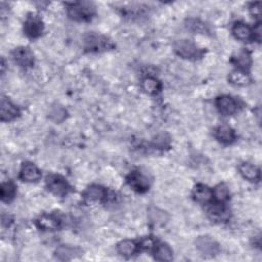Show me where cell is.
<instances>
[{
  "instance_id": "obj_17",
  "label": "cell",
  "mask_w": 262,
  "mask_h": 262,
  "mask_svg": "<svg viewBox=\"0 0 262 262\" xmlns=\"http://www.w3.org/2000/svg\"><path fill=\"white\" fill-rule=\"evenodd\" d=\"M239 171L241 175L249 181H258L260 178L259 169L250 163H242L239 167Z\"/></svg>"
},
{
  "instance_id": "obj_18",
  "label": "cell",
  "mask_w": 262,
  "mask_h": 262,
  "mask_svg": "<svg viewBox=\"0 0 262 262\" xmlns=\"http://www.w3.org/2000/svg\"><path fill=\"white\" fill-rule=\"evenodd\" d=\"M232 33L234 37L241 41H247L251 39L253 35L252 29L245 23H235L232 27Z\"/></svg>"
},
{
  "instance_id": "obj_19",
  "label": "cell",
  "mask_w": 262,
  "mask_h": 262,
  "mask_svg": "<svg viewBox=\"0 0 262 262\" xmlns=\"http://www.w3.org/2000/svg\"><path fill=\"white\" fill-rule=\"evenodd\" d=\"M186 27L193 33L196 34H209L211 33L210 27L205 22H202L199 19H189L186 22Z\"/></svg>"
},
{
  "instance_id": "obj_6",
  "label": "cell",
  "mask_w": 262,
  "mask_h": 262,
  "mask_svg": "<svg viewBox=\"0 0 262 262\" xmlns=\"http://www.w3.org/2000/svg\"><path fill=\"white\" fill-rule=\"evenodd\" d=\"M127 183L131 189L137 193H146L151 187V180L149 177L139 171L131 172L127 176Z\"/></svg>"
},
{
  "instance_id": "obj_10",
  "label": "cell",
  "mask_w": 262,
  "mask_h": 262,
  "mask_svg": "<svg viewBox=\"0 0 262 262\" xmlns=\"http://www.w3.org/2000/svg\"><path fill=\"white\" fill-rule=\"evenodd\" d=\"M20 178L26 182H36L41 178V171L33 163H24L20 172Z\"/></svg>"
},
{
  "instance_id": "obj_24",
  "label": "cell",
  "mask_w": 262,
  "mask_h": 262,
  "mask_svg": "<svg viewBox=\"0 0 262 262\" xmlns=\"http://www.w3.org/2000/svg\"><path fill=\"white\" fill-rule=\"evenodd\" d=\"M141 88L149 95H156L161 89V83L154 77H146L141 81Z\"/></svg>"
},
{
  "instance_id": "obj_31",
  "label": "cell",
  "mask_w": 262,
  "mask_h": 262,
  "mask_svg": "<svg viewBox=\"0 0 262 262\" xmlns=\"http://www.w3.org/2000/svg\"><path fill=\"white\" fill-rule=\"evenodd\" d=\"M260 2H255L250 6V11L253 17L259 18L261 15V8H260Z\"/></svg>"
},
{
  "instance_id": "obj_8",
  "label": "cell",
  "mask_w": 262,
  "mask_h": 262,
  "mask_svg": "<svg viewBox=\"0 0 262 262\" xmlns=\"http://www.w3.org/2000/svg\"><path fill=\"white\" fill-rule=\"evenodd\" d=\"M12 58L22 68H30L34 65L35 59L33 52L29 47L21 46L12 51Z\"/></svg>"
},
{
  "instance_id": "obj_32",
  "label": "cell",
  "mask_w": 262,
  "mask_h": 262,
  "mask_svg": "<svg viewBox=\"0 0 262 262\" xmlns=\"http://www.w3.org/2000/svg\"><path fill=\"white\" fill-rule=\"evenodd\" d=\"M253 33H254V38L259 42L261 40V26H260V24H257Z\"/></svg>"
},
{
  "instance_id": "obj_30",
  "label": "cell",
  "mask_w": 262,
  "mask_h": 262,
  "mask_svg": "<svg viewBox=\"0 0 262 262\" xmlns=\"http://www.w3.org/2000/svg\"><path fill=\"white\" fill-rule=\"evenodd\" d=\"M155 240L151 237H148V238H145L142 239L141 242H140V248L143 249V250H152V249L155 248Z\"/></svg>"
},
{
  "instance_id": "obj_13",
  "label": "cell",
  "mask_w": 262,
  "mask_h": 262,
  "mask_svg": "<svg viewBox=\"0 0 262 262\" xmlns=\"http://www.w3.org/2000/svg\"><path fill=\"white\" fill-rule=\"evenodd\" d=\"M82 255V250L77 247H72L68 245H62L56 250V257L59 260L67 261Z\"/></svg>"
},
{
  "instance_id": "obj_11",
  "label": "cell",
  "mask_w": 262,
  "mask_h": 262,
  "mask_svg": "<svg viewBox=\"0 0 262 262\" xmlns=\"http://www.w3.org/2000/svg\"><path fill=\"white\" fill-rule=\"evenodd\" d=\"M20 116V110L6 98H1V121L9 122Z\"/></svg>"
},
{
  "instance_id": "obj_7",
  "label": "cell",
  "mask_w": 262,
  "mask_h": 262,
  "mask_svg": "<svg viewBox=\"0 0 262 262\" xmlns=\"http://www.w3.org/2000/svg\"><path fill=\"white\" fill-rule=\"evenodd\" d=\"M196 247L205 256H215L219 253L220 248L218 243L208 235H203L196 240Z\"/></svg>"
},
{
  "instance_id": "obj_14",
  "label": "cell",
  "mask_w": 262,
  "mask_h": 262,
  "mask_svg": "<svg viewBox=\"0 0 262 262\" xmlns=\"http://www.w3.org/2000/svg\"><path fill=\"white\" fill-rule=\"evenodd\" d=\"M193 196L194 200L198 203L207 204L212 200L213 192L209 187L199 183V185H196L193 190Z\"/></svg>"
},
{
  "instance_id": "obj_23",
  "label": "cell",
  "mask_w": 262,
  "mask_h": 262,
  "mask_svg": "<svg viewBox=\"0 0 262 262\" xmlns=\"http://www.w3.org/2000/svg\"><path fill=\"white\" fill-rule=\"evenodd\" d=\"M68 116V112L61 104H54L48 112L49 119L55 123H62Z\"/></svg>"
},
{
  "instance_id": "obj_4",
  "label": "cell",
  "mask_w": 262,
  "mask_h": 262,
  "mask_svg": "<svg viewBox=\"0 0 262 262\" xmlns=\"http://www.w3.org/2000/svg\"><path fill=\"white\" fill-rule=\"evenodd\" d=\"M47 189L56 196H64L68 195L71 191V187L64 177L56 174H51L46 177Z\"/></svg>"
},
{
  "instance_id": "obj_29",
  "label": "cell",
  "mask_w": 262,
  "mask_h": 262,
  "mask_svg": "<svg viewBox=\"0 0 262 262\" xmlns=\"http://www.w3.org/2000/svg\"><path fill=\"white\" fill-rule=\"evenodd\" d=\"M213 196L218 203L227 202L229 199V191L225 183L216 186L213 191Z\"/></svg>"
},
{
  "instance_id": "obj_3",
  "label": "cell",
  "mask_w": 262,
  "mask_h": 262,
  "mask_svg": "<svg viewBox=\"0 0 262 262\" xmlns=\"http://www.w3.org/2000/svg\"><path fill=\"white\" fill-rule=\"evenodd\" d=\"M174 50L182 59L192 61L199 60L204 55V50L202 48L196 46L193 41L186 40V39L176 41L174 43Z\"/></svg>"
},
{
  "instance_id": "obj_5",
  "label": "cell",
  "mask_w": 262,
  "mask_h": 262,
  "mask_svg": "<svg viewBox=\"0 0 262 262\" xmlns=\"http://www.w3.org/2000/svg\"><path fill=\"white\" fill-rule=\"evenodd\" d=\"M44 26L42 20L38 16L29 15L24 24V32L30 38H38L43 33Z\"/></svg>"
},
{
  "instance_id": "obj_1",
  "label": "cell",
  "mask_w": 262,
  "mask_h": 262,
  "mask_svg": "<svg viewBox=\"0 0 262 262\" xmlns=\"http://www.w3.org/2000/svg\"><path fill=\"white\" fill-rule=\"evenodd\" d=\"M83 46L89 52H101L114 48V43L108 37L96 32H88L83 37Z\"/></svg>"
},
{
  "instance_id": "obj_2",
  "label": "cell",
  "mask_w": 262,
  "mask_h": 262,
  "mask_svg": "<svg viewBox=\"0 0 262 262\" xmlns=\"http://www.w3.org/2000/svg\"><path fill=\"white\" fill-rule=\"evenodd\" d=\"M68 15L75 21L86 22L95 15V6L93 3L86 1L68 3Z\"/></svg>"
},
{
  "instance_id": "obj_27",
  "label": "cell",
  "mask_w": 262,
  "mask_h": 262,
  "mask_svg": "<svg viewBox=\"0 0 262 262\" xmlns=\"http://www.w3.org/2000/svg\"><path fill=\"white\" fill-rule=\"evenodd\" d=\"M231 62L237 66L240 70H248L249 68H250L251 63H252L251 57L247 51H242L237 56L232 57Z\"/></svg>"
},
{
  "instance_id": "obj_15",
  "label": "cell",
  "mask_w": 262,
  "mask_h": 262,
  "mask_svg": "<svg viewBox=\"0 0 262 262\" xmlns=\"http://www.w3.org/2000/svg\"><path fill=\"white\" fill-rule=\"evenodd\" d=\"M214 135L218 141L225 145H229L235 140L234 131L229 125H219L214 131Z\"/></svg>"
},
{
  "instance_id": "obj_12",
  "label": "cell",
  "mask_w": 262,
  "mask_h": 262,
  "mask_svg": "<svg viewBox=\"0 0 262 262\" xmlns=\"http://www.w3.org/2000/svg\"><path fill=\"white\" fill-rule=\"evenodd\" d=\"M106 196H107V191L104 190V188H102L101 186H98V185L88 187L83 193V198L88 203L100 202L106 199Z\"/></svg>"
},
{
  "instance_id": "obj_22",
  "label": "cell",
  "mask_w": 262,
  "mask_h": 262,
  "mask_svg": "<svg viewBox=\"0 0 262 262\" xmlns=\"http://www.w3.org/2000/svg\"><path fill=\"white\" fill-rule=\"evenodd\" d=\"M154 257L158 261H171L173 259V251L167 244H160L156 247Z\"/></svg>"
},
{
  "instance_id": "obj_9",
  "label": "cell",
  "mask_w": 262,
  "mask_h": 262,
  "mask_svg": "<svg viewBox=\"0 0 262 262\" xmlns=\"http://www.w3.org/2000/svg\"><path fill=\"white\" fill-rule=\"evenodd\" d=\"M218 112L224 116L233 115L238 111V102L230 96H220L215 100Z\"/></svg>"
},
{
  "instance_id": "obj_25",
  "label": "cell",
  "mask_w": 262,
  "mask_h": 262,
  "mask_svg": "<svg viewBox=\"0 0 262 262\" xmlns=\"http://www.w3.org/2000/svg\"><path fill=\"white\" fill-rule=\"evenodd\" d=\"M149 218H150L152 224H154L156 226H162L168 221L169 215L167 214V212L160 210V209H158V208L153 207L149 210Z\"/></svg>"
},
{
  "instance_id": "obj_28",
  "label": "cell",
  "mask_w": 262,
  "mask_h": 262,
  "mask_svg": "<svg viewBox=\"0 0 262 262\" xmlns=\"http://www.w3.org/2000/svg\"><path fill=\"white\" fill-rule=\"evenodd\" d=\"M229 81L237 86H246L250 83V77L243 71H233L229 76Z\"/></svg>"
},
{
  "instance_id": "obj_20",
  "label": "cell",
  "mask_w": 262,
  "mask_h": 262,
  "mask_svg": "<svg viewBox=\"0 0 262 262\" xmlns=\"http://www.w3.org/2000/svg\"><path fill=\"white\" fill-rule=\"evenodd\" d=\"M38 228L42 230H57L60 228V221L58 218L51 215H43L37 221Z\"/></svg>"
},
{
  "instance_id": "obj_33",
  "label": "cell",
  "mask_w": 262,
  "mask_h": 262,
  "mask_svg": "<svg viewBox=\"0 0 262 262\" xmlns=\"http://www.w3.org/2000/svg\"><path fill=\"white\" fill-rule=\"evenodd\" d=\"M4 71H5V61L2 58L1 59V72H2V74H4Z\"/></svg>"
},
{
  "instance_id": "obj_26",
  "label": "cell",
  "mask_w": 262,
  "mask_h": 262,
  "mask_svg": "<svg viewBox=\"0 0 262 262\" xmlns=\"http://www.w3.org/2000/svg\"><path fill=\"white\" fill-rule=\"evenodd\" d=\"M117 250L124 257H129L132 256L136 250H137V245L135 244L134 241L131 240H124L120 242L117 246Z\"/></svg>"
},
{
  "instance_id": "obj_16",
  "label": "cell",
  "mask_w": 262,
  "mask_h": 262,
  "mask_svg": "<svg viewBox=\"0 0 262 262\" xmlns=\"http://www.w3.org/2000/svg\"><path fill=\"white\" fill-rule=\"evenodd\" d=\"M208 216L215 222H225L230 217V212L227 207L217 204L208 209Z\"/></svg>"
},
{
  "instance_id": "obj_21",
  "label": "cell",
  "mask_w": 262,
  "mask_h": 262,
  "mask_svg": "<svg viewBox=\"0 0 262 262\" xmlns=\"http://www.w3.org/2000/svg\"><path fill=\"white\" fill-rule=\"evenodd\" d=\"M17 193V188L11 181L3 182L0 189V196H1V201L4 203H9L14 200Z\"/></svg>"
}]
</instances>
